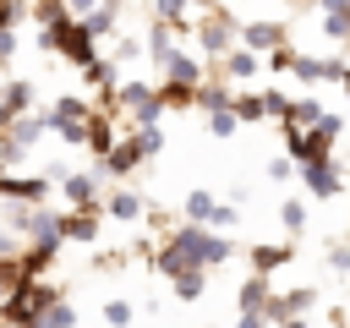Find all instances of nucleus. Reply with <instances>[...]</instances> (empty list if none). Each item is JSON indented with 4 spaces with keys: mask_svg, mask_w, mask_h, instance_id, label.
<instances>
[{
    "mask_svg": "<svg viewBox=\"0 0 350 328\" xmlns=\"http://www.w3.org/2000/svg\"><path fill=\"white\" fill-rule=\"evenodd\" d=\"M230 241L219 235V230H208V224H180V230H170V241L153 251V273H164V279H175V273H191V268H219V262H230Z\"/></svg>",
    "mask_w": 350,
    "mask_h": 328,
    "instance_id": "nucleus-1",
    "label": "nucleus"
},
{
    "mask_svg": "<svg viewBox=\"0 0 350 328\" xmlns=\"http://www.w3.org/2000/svg\"><path fill=\"white\" fill-rule=\"evenodd\" d=\"M186 38L197 44V55H202V60H219V55H230V49L241 44V16H235V11H224V5L197 11Z\"/></svg>",
    "mask_w": 350,
    "mask_h": 328,
    "instance_id": "nucleus-2",
    "label": "nucleus"
},
{
    "mask_svg": "<svg viewBox=\"0 0 350 328\" xmlns=\"http://www.w3.org/2000/svg\"><path fill=\"white\" fill-rule=\"evenodd\" d=\"M38 49L82 71V66H88V60L98 55V38H93V33H88V27L77 22V16H60L55 27H38Z\"/></svg>",
    "mask_w": 350,
    "mask_h": 328,
    "instance_id": "nucleus-3",
    "label": "nucleus"
},
{
    "mask_svg": "<svg viewBox=\"0 0 350 328\" xmlns=\"http://www.w3.org/2000/svg\"><path fill=\"white\" fill-rule=\"evenodd\" d=\"M345 137L339 115H323L317 126H284V159L290 164H312V159H334V142Z\"/></svg>",
    "mask_w": 350,
    "mask_h": 328,
    "instance_id": "nucleus-4",
    "label": "nucleus"
},
{
    "mask_svg": "<svg viewBox=\"0 0 350 328\" xmlns=\"http://www.w3.org/2000/svg\"><path fill=\"white\" fill-rule=\"evenodd\" d=\"M49 126H44V115L38 109H27V115H11L5 120V131H0V164L11 169V164H22V153L27 148H38V137H44Z\"/></svg>",
    "mask_w": 350,
    "mask_h": 328,
    "instance_id": "nucleus-5",
    "label": "nucleus"
},
{
    "mask_svg": "<svg viewBox=\"0 0 350 328\" xmlns=\"http://www.w3.org/2000/svg\"><path fill=\"white\" fill-rule=\"evenodd\" d=\"M202 77H208V60H202V55H191L186 44H175V49L159 60V82H186V87H197Z\"/></svg>",
    "mask_w": 350,
    "mask_h": 328,
    "instance_id": "nucleus-6",
    "label": "nucleus"
},
{
    "mask_svg": "<svg viewBox=\"0 0 350 328\" xmlns=\"http://www.w3.org/2000/svg\"><path fill=\"white\" fill-rule=\"evenodd\" d=\"M88 115H93V98H82V93H60V98L44 109V126L60 137V131H71V126H88Z\"/></svg>",
    "mask_w": 350,
    "mask_h": 328,
    "instance_id": "nucleus-7",
    "label": "nucleus"
},
{
    "mask_svg": "<svg viewBox=\"0 0 350 328\" xmlns=\"http://www.w3.org/2000/svg\"><path fill=\"white\" fill-rule=\"evenodd\" d=\"M295 169H301V180H306V191H312L317 202H328V197L345 191V169H339L334 159H312V164H295Z\"/></svg>",
    "mask_w": 350,
    "mask_h": 328,
    "instance_id": "nucleus-8",
    "label": "nucleus"
},
{
    "mask_svg": "<svg viewBox=\"0 0 350 328\" xmlns=\"http://www.w3.org/2000/svg\"><path fill=\"white\" fill-rule=\"evenodd\" d=\"M49 186H55L49 175H11V169L0 175V197L5 202H49Z\"/></svg>",
    "mask_w": 350,
    "mask_h": 328,
    "instance_id": "nucleus-9",
    "label": "nucleus"
},
{
    "mask_svg": "<svg viewBox=\"0 0 350 328\" xmlns=\"http://www.w3.org/2000/svg\"><path fill=\"white\" fill-rule=\"evenodd\" d=\"M279 44H284V22H273V16L241 22V49H252V55H268V49H279Z\"/></svg>",
    "mask_w": 350,
    "mask_h": 328,
    "instance_id": "nucleus-10",
    "label": "nucleus"
},
{
    "mask_svg": "<svg viewBox=\"0 0 350 328\" xmlns=\"http://www.w3.org/2000/svg\"><path fill=\"white\" fill-rule=\"evenodd\" d=\"M317 27L328 44H350V0H317Z\"/></svg>",
    "mask_w": 350,
    "mask_h": 328,
    "instance_id": "nucleus-11",
    "label": "nucleus"
},
{
    "mask_svg": "<svg viewBox=\"0 0 350 328\" xmlns=\"http://www.w3.org/2000/svg\"><path fill=\"white\" fill-rule=\"evenodd\" d=\"M98 213L104 208H66L60 213V241H98Z\"/></svg>",
    "mask_w": 350,
    "mask_h": 328,
    "instance_id": "nucleus-12",
    "label": "nucleus"
},
{
    "mask_svg": "<svg viewBox=\"0 0 350 328\" xmlns=\"http://www.w3.org/2000/svg\"><path fill=\"white\" fill-rule=\"evenodd\" d=\"M219 71H224V82H252L257 71H262V55H252V49H230V55H219Z\"/></svg>",
    "mask_w": 350,
    "mask_h": 328,
    "instance_id": "nucleus-13",
    "label": "nucleus"
},
{
    "mask_svg": "<svg viewBox=\"0 0 350 328\" xmlns=\"http://www.w3.org/2000/svg\"><path fill=\"white\" fill-rule=\"evenodd\" d=\"M268 295H273L268 273H246V279H241V290H235V306H241V312H252V317H262Z\"/></svg>",
    "mask_w": 350,
    "mask_h": 328,
    "instance_id": "nucleus-14",
    "label": "nucleus"
},
{
    "mask_svg": "<svg viewBox=\"0 0 350 328\" xmlns=\"http://www.w3.org/2000/svg\"><path fill=\"white\" fill-rule=\"evenodd\" d=\"M0 98H5V115H27L38 104V87H33V77H11L0 87Z\"/></svg>",
    "mask_w": 350,
    "mask_h": 328,
    "instance_id": "nucleus-15",
    "label": "nucleus"
},
{
    "mask_svg": "<svg viewBox=\"0 0 350 328\" xmlns=\"http://www.w3.org/2000/svg\"><path fill=\"white\" fill-rule=\"evenodd\" d=\"M82 148H88L93 159H104V153L115 148V115H98V109H93V115H88V142H82Z\"/></svg>",
    "mask_w": 350,
    "mask_h": 328,
    "instance_id": "nucleus-16",
    "label": "nucleus"
},
{
    "mask_svg": "<svg viewBox=\"0 0 350 328\" xmlns=\"http://www.w3.org/2000/svg\"><path fill=\"white\" fill-rule=\"evenodd\" d=\"M104 197H98V175H66V208H98Z\"/></svg>",
    "mask_w": 350,
    "mask_h": 328,
    "instance_id": "nucleus-17",
    "label": "nucleus"
},
{
    "mask_svg": "<svg viewBox=\"0 0 350 328\" xmlns=\"http://www.w3.org/2000/svg\"><path fill=\"white\" fill-rule=\"evenodd\" d=\"M98 208H104L109 219H142V213H148V202H142L137 191H109V197H104Z\"/></svg>",
    "mask_w": 350,
    "mask_h": 328,
    "instance_id": "nucleus-18",
    "label": "nucleus"
},
{
    "mask_svg": "<svg viewBox=\"0 0 350 328\" xmlns=\"http://www.w3.org/2000/svg\"><path fill=\"white\" fill-rule=\"evenodd\" d=\"M290 262V241L279 246V241H262V246H252V273H273V268H284Z\"/></svg>",
    "mask_w": 350,
    "mask_h": 328,
    "instance_id": "nucleus-19",
    "label": "nucleus"
},
{
    "mask_svg": "<svg viewBox=\"0 0 350 328\" xmlns=\"http://www.w3.org/2000/svg\"><path fill=\"white\" fill-rule=\"evenodd\" d=\"M230 93H235L230 82H208V77H202V82H197V98H191V109H202V115H208V109H224V104H230Z\"/></svg>",
    "mask_w": 350,
    "mask_h": 328,
    "instance_id": "nucleus-20",
    "label": "nucleus"
},
{
    "mask_svg": "<svg viewBox=\"0 0 350 328\" xmlns=\"http://www.w3.org/2000/svg\"><path fill=\"white\" fill-rule=\"evenodd\" d=\"M115 71H120V66H115L109 55H93V60L82 66V82H88V87H120V82H115Z\"/></svg>",
    "mask_w": 350,
    "mask_h": 328,
    "instance_id": "nucleus-21",
    "label": "nucleus"
},
{
    "mask_svg": "<svg viewBox=\"0 0 350 328\" xmlns=\"http://www.w3.org/2000/svg\"><path fill=\"white\" fill-rule=\"evenodd\" d=\"M230 109H235V120H241V126L268 120V115H262V93H230Z\"/></svg>",
    "mask_w": 350,
    "mask_h": 328,
    "instance_id": "nucleus-22",
    "label": "nucleus"
},
{
    "mask_svg": "<svg viewBox=\"0 0 350 328\" xmlns=\"http://www.w3.org/2000/svg\"><path fill=\"white\" fill-rule=\"evenodd\" d=\"M323 115H328V109H323L317 98H290V115H284L279 126H317Z\"/></svg>",
    "mask_w": 350,
    "mask_h": 328,
    "instance_id": "nucleus-23",
    "label": "nucleus"
},
{
    "mask_svg": "<svg viewBox=\"0 0 350 328\" xmlns=\"http://www.w3.org/2000/svg\"><path fill=\"white\" fill-rule=\"evenodd\" d=\"M213 208H219V202H213V191H202V186H197V191H186V219H191V224H208V219H213Z\"/></svg>",
    "mask_w": 350,
    "mask_h": 328,
    "instance_id": "nucleus-24",
    "label": "nucleus"
},
{
    "mask_svg": "<svg viewBox=\"0 0 350 328\" xmlns=\"http://www.w3.org/2000/svg\"><path fill=\"white\" fill-rule=\"evenodd\" d=\"M208 290V268H191V273H175V301H197Z\"/></svg>",
    "mask_w": 350,
    "mask_h": 328,
    "instance_id": "nucleus-25",
    "label": "nucleus"
},
{
    "mask_svg": "<svg viewBox=\"0 0 350 328\" xmlns=\"http://www.w3.org/2000/svg\"><path fill=\"white\" fill-rule=\"evenodd\" d=\"M71 323H77V312H71V301H66V295H60L49 312H38V317H33V328H71Z\"/></svg>",
    "mask_w": 350,
    "mask_h": 328,
    "instance_id": "nucleus-26",
    "label": "nucleus"
},
{
    "mask_svg": "<svg viewBox=\"0 0 350 328\" xmlns=\"http://www.w3.org/2000/svg\"><path fill=\"white\" fill-rule=\"evenodd\" d=\"M131 142H137V153H142V159H159V153H164V131H159V126H137V131H131Z\"/></svg>",
    "mask_w": 350,
    "mask_h": 328,
    "instance_id": "nucleus-27",
    "label": "nucleus"
},
{
    "mask_svg": "<svg viewBox=\"0 0 350 328\" xmlns=\"http://www.w3.org/2000/svg\"><path fill=\"white\" fill-rule=\"evenodd\" d=\"M290 60H295V44L284 38L279 49H268V55H262V71H273V77H284V71H290Z\"/></svg>",
    "mask_w": 350,
    "mask_h": 328,
    "instance_id": "nucleus-28",
    "label": "nucleus"
},
{
    "mask_svg": "<svg viewBox=\"0 0 350 328\" xmlns=\"http://www.w3.org/2000/svg\"><path fill=\"white\" fill-rule=\"evenodd\" d=\"M208 131H213V137H235V131H241L235 109H230V104H224V109H208Z\"/></svg>",
    "mask_w": 350,
    "mask_h": 328,
    "instance_id": "nucleus-29",
    "label": "nucleus"
},
{
    "mask_svg": "<svg viewBox=\"0 0 350 328\" xmlns=\"http://www.w3.org/2000/svg\"><path fill=\"white\" fill-rule=\"evenodd\" d=\"M279 224L295 235V230H306V202H295V197H284L279 202Z\"/></svg>",
    "mask_w": 350,
    "mask_h": 328,
    "instance_id": "nucleus-30",
    "label": "nucleus"
},
{
    "mask_svg": "<svg viewBox=\"0 0 350 328\" xmlns=\"http://www.w3.org/2000/svg\"><path fill=\"white\" fill-rule=\"evenodd\" d=\"M262 115H268V120H284V115H290V98H284L279 87H268V93H262Z\"/></svg>",
    "mask_w": 350,
    "mask_h": 328,
    "instance_id": "nucleus-31",
    "label": "nucleus"
},
{
    "mask_svg": "<svg viewBox=\"0 0 350 328\" xmlns=\"http://www.w3.org/2000/svg\"><path fill=\"white\" fill-rule=\"evenodd\" d=\"M104 323L109 328H126L131 323V301H104Z\"/></svg>",
    "mask_w": 350,
    "mask_h": 328,
    "instance_id": "nucleus-32",
    "label": "nucleus"
},
{
    "mask_svg": "<svg viewBox=\"0 0 350 328\" xmlns=\"http://www.w3.org/2000/svg\"><path fill=\"white\" fill-rule=\"evenodd\" d=\"M16 44H22V27H0V66L16 60Z\"/></svg>",
    "mask_w": 350,
    "mask_h": 328,
    "instance_id": "nucleus-33",
    "label": "nucleus"
},
{
    "mask_svg": "<svg viewBox=\"0 0 350 328\" xmlns=\"http://www.w3.org/2000/svg\"><path fill=\"white\" fill-rule=\"evenodd\" d=\"M290 175H295V164H290L284 153H279V159H268V180H290Z\"/></svg>",
    "mask_w": 350,
    "mask_h": 328,
    "instance_id": "nucleus-34",
    "label": "nucleus"
},
{
    "mask_svg": "<svg viewBox=\"0 0 350 328\" xmlns=\"http://www.w3.org/2000/svg\"><path fill=\"white\" fill-rule=\"evenodd\" d=\"M230 224H235V208H230V202H219V208H213V219H208V230H230Z\"/></svg>",
    "mask_w": 350,
    "mask_h": 328,
    "instance_id": "nucleus-35",
    "label": "nucleus"
},
{
    "mask_svg": "<svg viewBox=\"0 0 350 328\" xmlns=\"http://www.w3.org/2000/svg\"><path fill=\"white\" fill-rule=\"evenodd\" d=\"M328 268L334 273H350V246H328Z\"/></svg>",
    "mask_w": 350,
    "mask_h": 328,
    "instance_id": "nucleus-36",
    "label": "nucleus"
},
{
    "mask_svg": "<svg viewBox=\"0 0 350 328\" xmlns=\"http://www.w3.org/2000/svg\"><path fill=\"white\" fill-rule=\"evenodd\" d=\"M93 5H98V0H66V11H71V16H88Z\"/></svg>",
    "mask_w": 350,
    "mask_h": 328,
    "instance_id": "nucleus-37",
    "label": "nucleus"
},
{
    "mask_svg": "<svg viewBox=\"0 0 350 328\" xmlns=\"http://www.w3.org/2000/svg\"><path fill=\"white\" fill-rule=\"evenodd\" d=\"M273 328H312V323H306V317H279Z\"/></svg>",
    "mask_w": 350,
    "mask_h": 328,
    "instance_id": "nucleus-38",
    "label": "nucleus"
},
{
    "mask_svg": "<svg viewBox=\"0 0 350 328\" xmlns=\"http://www.w3.org/2000/svg\"><path fill=\"white\" fill-rule=\"evenodd\" d=\"M235 328H268V323H262V317H252V312H241V323H235Z\"/></svg>",
    "mask_w": 350,
    "mask_h": 328,
    "instance_id": "nucleus-39",
    "label": "nucleus"
},
{
    "mask_svg": "<svg viewBox=\"0 0 350 328\" xmlns=\"http://www.w3.org/2000/svg\"><path fill=\"white\" fill-rule=\"evenodd\" d=\"M191 11H213V5H224V0H186Z\"/></svg>",
    "mask_w": 350,
    "mask_h": 328,
    "instance_id": "nucleus-40",
    "label": "nucleus"
},
{
    "mask_svg": "<svg viewBox=\"0 0 350 328\" xmlns=\"http://www.w3.org/2000/svg\"><path fill=\"white\" fill-rule=\"evenodd\" d=\"M5 120H11V115H5V98H0V131H5Z\"/></svg>",
    "mask_w": 350,
    "mask_h": 328,
    "instance_id": "nucleus-41",
    "label": "nucleus"
},
{
    "mask_svg": "<svg viewBox=\"0 0 350 328\" xmlns=\"http://www.w3.org/2000/svg\"><path fill=\"white\" fill-rule=\"evenodd\" d=\"M339 87H345V98H350V77H345V82H339Z\"/></svg>",
    "mask_w": 350,
    "mask_h": 328,
    "instance_id": "nucleus-42",
    "label": "nucleus"
},
{
    "mask_svg": "<svg viewBox=\"0 0 350 328\" xmlns=\"http://www.w3.org/2000/svg\"><path fill=\"white\" fill-rule=\"evenodd\" d=\"M0 328H27V323H0Z\"/></svg>",
    "mask_w": 350,
    "mask_h": 328,
    "instance_id": "nucleus-43",
    "label": "nucleus"
},
{
    "mask_svg": "<svg viewBox=\"0 0 350 328\" xmlns=\"http://www.w3.org/2000/svg\"><path fill=\"white\" fill-rule=\"evenodd\" d=\"M0 175H5V164H0Z\"/></svg>",
    "mask_w": 350,
    "mask_h": 328,
    "instance_id": "nucleus-44",
    "label": "nucleus"
}]
</instances>
